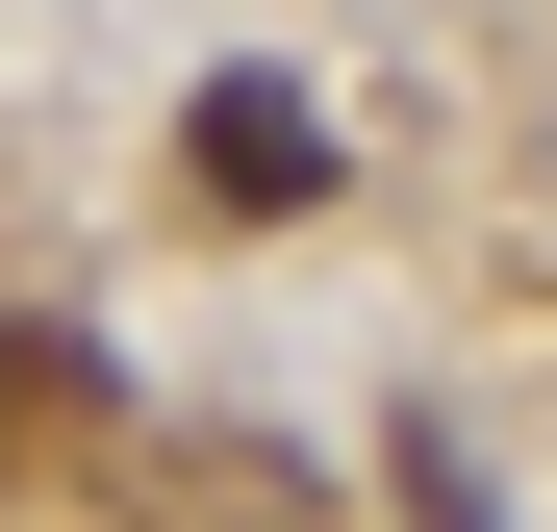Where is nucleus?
I'll return each instance as SVG.
<instances>
[{
    "instance_id": "f257e3e1",
    "label": "nucleus",
    "mask_w": 557,
    "mask_h": 532,
    "mask_svg": "<svg viewBox=\"0 0 557 532\" xmlns=\"http://www.w3.org/2000/svg\"><path fill=\"white\" fill-rule=\"evenodd\" d=\"M127 457V355H76L51 305H0V482H102Z\"/></svg>"
},
{
    "instance_id": "f03ea898",
    "label": "nucleus",
    "mask_w": 557,
    "mask_h": 532,
    "mask_svg": "<svg viewBox=\"0 0 557 532\" xmlns=\"http://www.w3.org/2000/svg\"><path fill=\"white\" fill-rule=\"evenodd\" d=\"M177 177H203L228 228H278V203H330V102H305V76H203V127H177Z\"/></svg>"
}]
</instances>
